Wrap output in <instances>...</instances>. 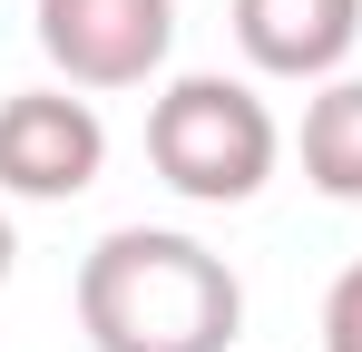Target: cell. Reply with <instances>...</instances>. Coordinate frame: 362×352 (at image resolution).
<instances>
[{
	"label": "cell",
	"instance_id": "6da1fadb",
	"mask_svg": "<svg viewBox=\"0 0 362 352\" xmlns=\"http://www.w3.org/2000/svg\"><path fill=\"white\" fill-rule=\"evenodd\" d=\"M78 333L98 352H226L245 333V284L196 235L118 225L78 264Z\"/></svg>",
	"mask_w": 362,
	"mask_h": 352
},
{
	"label": "cell",
	"instance_id": "7a4b0ae2",
	"mask_svg": "<svg viewBox=\"0 0 362 352\" xmlns=\"http://www.w3.org/2000/svg\"><path fill=\"white\" fill-rule=\"evenodd\" d=\"M274 157H284L274 108H264L245 78L196 69V78H177V88L147 108V167L167 176L186 206H245V196L274 176Z\"/></svg>",
	"mask_w": 362,
	"mask_h": 352
},
{
	"label": "cell",
	"instance_id": "3957f363",
	"mask_svg": "<svg viewBox=\"0 0 362 352\" xmlns=\"http://www.w3.org/2000/svg\"><path fill=\"white\" fill-rule=\"evenodd\" d=\"M40 49L69 88H147L177 49V0H40Z\"/></svg>",
	"mask_w": 362,
	"mask_h": 352
},
{
	"label": "cell",
	"instance_id": "277c9868",
	"mask_svg": "<svg viewBox=\"0 0 362 352\" xmlns=\"http://www.w3.org/2000/svg\"><path fill=\"white\" fill-rule=\"evenodd\" d=\"M108 167V127L88 98L69 88H20L0 98V186L30 196V206H59V196H88Z\"/></svg>",
	"mask_w": 362,
	"mask_h": 352
},
{
	"label": "cell",
	"instance_id": "5b68a950",
	"mask_svg": "<svg viewBox=\"0 0 362 352\" xmlns=\"http://www.w3.org/2000/svg\"><path fill=\"white\" fill-rule=\"evenodd\" d=\"M362 40V0H235V49L264 78H333Z\"/></svg>",
	"mask_w": 362,
	"mask_h": 352
},
{
	"label": "cell",
	"instance_id": "8992f818",
	"mask_svg": "<svg viewBox=\"0 0 362 352\" xmlns=\"http://www.w3.org/2000/svg\"><path fill=\"white\" fill-rule=\"evenodd\" d=\"M303 186L333 206H362V78H333L303 108Z\"/></svg>",
	"mask_w": 362,
	"mask_h": 352
},
{
	"label": "cell",
	"instance_id": "52a82bcc",
	"mask_svg": "<svg viewBox=\"0 0 362 352\" xmlns=\"http://www.w3.org/2000/svg\"><path fill=\"white\" fill-rule=\"evenodd\" d=\"M323 352H362V264H343L323 293Z\"/></svg>",
	"mask_w": 362,
	"mask_h": 352
},
{
	"label": "cell",
	"instance_id": "ba28073f",
	"mask_svg": "<svg viewBox=\"0 0 362 352\" xmlns=\"http://www.w3.org/2000/svg\"><path fill=\"white\" fill-rule=\"evenodd\" d=\"M10 254H20V245H10V216H0V284H10Z\"/></svg>",
	"mask_w": 362,
	"mask_h": 352
}]
</instances>
